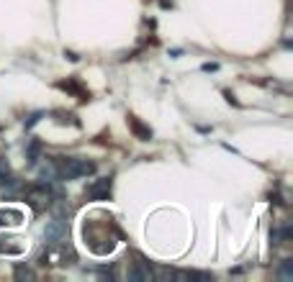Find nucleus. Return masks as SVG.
Listing matches in <instances>:
<instances>
[{"label":"nucleus","instance_id":"f257e3e1","mask_svg":"<svg viewBox=\"0 0 293 282\" xmlns=\"http://www.w3.org/2000/svg\"><path fill=\"white\" fill-rule=\"evenodd\" d=\"M82 236H85V244H88V249H90L93 254L108 256V254L116 249V244H118V238H121V231H118V226L113 223V218L103 213V215H95V218H85V223H82Z\"/></svg>","mask_w":293,"mask_h":282},{"label":"nucleus","instance_id":"f03ea898","mask_svg":"<svg viewBox=\"0 0 293 282\" xmlns=\"http://www.w3.org/2000/svg\"><path fill=\"white\" fill-rule=\"evenodd\" d=\"M54 162H57V180H77V177H88L95 172V162H88L80 157L54 159Z\"/></svg>","mask_w":293,"mask_h":282},{"label":"nucleus","instance_id":"7ed1b4c3","mask_svg":"<svg viewBox=\"0 0 293 282\" xmlns=\"http://www.w3.org/2000/svg\"><path fill=\"white\" fill-rule=\"evenodd\" d=\"M72 262H75V251H72L65 241L52 244V249L44 251V254L39 256V264H41V267H47V264H57V267H62V264H72Z\"/></svg>","mask_w":293,"mask_h":282},{"label":"nucleus","instance_id":"20e7f679","mask_svg":"<svg viewBox=\"0 0 293 282\" xmlns=\"http://www.w3.org/2000/svg\"><path fill=\"white\" fill-rule=\"evenodd\" d=\"M111 187H113V180L111 177H98V180H93L88 187H85V198L88 200H108L111 198Z\"/></svg>","mask_w":293,"mask_h":282},{"label":"nucleus","instance_id":"39448f33","mask_svg":"<svg viewBox=\"0 0 293 282\" xmlns=\"http://www.w3.org/2000/svg\"><path fill=\"white\" fill-rule=\"evenodd\" d=\"M44 238L49 244H59L67 238V221L65 218H52L47 226H44Z\"/></svg>","mask_w":293,"mask_h":282},{"label":"nucleus","instance_id":"423d86ee","mask_svg":"<svg viewBox=\"0 0 293 282\" xmlns=\"http://www.w3.org/2000/svg\"><path fill=\"white\" fill-rule=\"evenodd\" d=\"M126 277L129 282H150L152 279V272H150V264L146 262H131V267L126 269Z\"/></svg>","mask_w":293,"mask_h":282},{"label":"nucleus","instance_id":"0eeeda50","mask_svg":"<svg viewBox=\"0 0 293 282\" xmlns=\"http://www.w3.org/2000/svg\"><path fill=\"white\" fill-rule=\"evenodd\" d=\"M26 221L24 210L21 208H0V226H6V228H16Z\"/></svg>","mask_w":293,"mask_h":282},{"label":"nucleus","instance_id":"6e6552de","mask_svg":"<svg viewBox=\"0 0 293 282\" xmlns=\"http://www.w3.org/2000/svg\"><path fill=\"white\" fill-rule=\"evenodd\" d=\"M129 128L136 134V139H139V141H150V139H152V128L141 126V123H139V118H134V116H129Z\"/></svg>","mask_w":293,"mask_h":282},{"label":"nucleus","instance_id":"1a4fd4ad","mask_svg":"<svg viewBox=\"0 0 293 282\" xmlns=\"http://www.w3.org/2000/svg\"><path fill=\"white\" fill-rule=\"evenodd\" d=\"M59 88H62V90H67V93H72V95H77V100H88V98H90L75 77H72V80H67V82H59Z\"/></svg>","mask_w":293,"mask_h":282},{"label":"nucleus","instance_id":"9d476101","mask_svg":"<svg viewBox=\"0 0 293 282\" xmlns=\"http://www.w3.org/2000/svg\"><path fill=\"white\" fill-rule=\"evenodd\" d=\"M39 151H41V144L34 139V141L29 144V149H26V159H29V164H36V162H39Z\"/></svg>","mask_w":293,"mask_h":282},{"label":"nucleus","instance_id":"9b49d317","mask_svg":"<svg viewBox=\"0 0 293 282\" xmlns=\"http://www.w3.org/2000/svg\"><path fill=\"white\" fill-rule=\"evenodd\" d=\"M54 116H57V121H59V123H72V126H80V121H77V118H75L72 113H65V111H57Z\"/></svg>","mask_w":293,"mask_h":282},{"label":"nucleus","instance_id":"f8f14e48","mask_svg":"<svg viewBox=\"0 0 293 282\" xmlns=\"http://www.w3.org/2000/svg\"><path fill=\"white\" fill-rule=\"evenodd\" d=\"M280 277H283V279H293V262H290V259H283V264H280Z\"/></svg>","mask_w":293,"mask_h":282},{"label":"nucleus","instance_id":"ddd939ff","mask_svg":"<svg viewBox=\"0 0 293 282\" xmlns=\"http://www.w3.org/2000/svg\"><path fill=\"white\" fill-rule=\"evenodd\" d=\"M41 116H44V113H34V116H29V121H26V128H31V126H36V123L41 121Z\"/></svg>","mask_w":293,"mask_h":282},{"label":"nucleus","instance_id":"4468645a","mask_svg":"<svg viewBox=\"0 0 293 282\" xmlns=\"http://www.w3.org/2000/svg\"><path fill=\"white\" fill-rule=\"evenodd\" d=\"M16 277H29V279H31V277H34V272H31V269H24V267H18V269H16Z\"/></svg>","mask_w":293,"mask_h":282},{"label":"nucleus","instance_id":"2eb2a0df","mask_svg":"<svg viewBox=\"0 0 293 282\" xmlns=\"http://www.w3.org/2000/svg\"><path fill=\"white\" fill-rule=\"evenodd\" d=\"M65 57H67V59H70V62H77V59H80V57H77V54H75V52H65Z\"/></svg>","mask_w":293,"mask_h":282},{"label":"nucleus","instance_id":"dca6fc26","mask_svg":"<svg viewBox=\"0 0 293 282\" xmlns=\"http://www.w3.org/2000/svg\"><path fill=\"white\" fill-rule=\"evenodd\" d=\"M203 70H206V72H216L219 67H216V64H203Z\"/></svg>","mask_w":293,"mask_h":282}]
</instances>
